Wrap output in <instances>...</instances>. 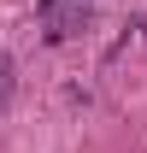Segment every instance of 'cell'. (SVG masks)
Here are the masks:
<instances>
[{
    "label": "cell",
    "mask_w": 147,
    "mask_h": 153,
    "mask_svg": "<svg viewBox=\"0 0 147 153\" xmlns=\"http://www.w3.org/2000/svg\"><path fill=\"white\" fill-rule=\"evenodd\" d=\"M12 88H18V65H12V53H0V112L12 106Z\"/></svg>",
    "instance_id": "cell-1"
}]
</instances>
